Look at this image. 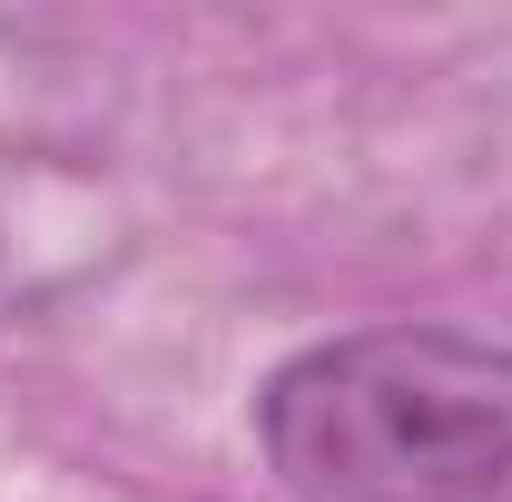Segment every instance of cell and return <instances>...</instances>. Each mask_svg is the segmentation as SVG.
Returning <instances> with one entry per match:
<instances>
[{
  "label": "cell",
  "mask_w": 512,
  "mask_h": 502,
  "mask_svg": "<svg viewBox=\"0 0 512 502\" xmlns=\"http://www.w3.org/2000/svg\"><path fill=\"white\" fill-rule=\"evenodd\" d=\"M256 453L296 502H512V345L463 325H365L286 355Z\"/></svg>",
  "instance_id": "6da1fadb"
}]
</instances>
